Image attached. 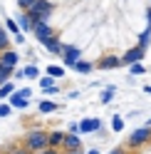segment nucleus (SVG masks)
Returning <instances> with one entry per match:
<instances>
[{
    "instance_id": "1",
    "label": "nucleus",
    "mask_w": 151,
    "mask_h": 154,
    "mask_svg": "<svg viewBox=\"0 0 151 154\" xmlns=\"http://www.w3.org/2000/svg\"><path fill=\"white\" fill-rule=\"evenodd\" d=\"M25 147L30 149L32 154L35 152H42V149H47L50 147V132H42V129H35V132H30L25 137Z\"/></svg>"
},
{
    "instance_id": "2",
    "label": "nucleus",
    "mask_w": 151,
    "mask_h": 154,
    "mask_svg": "<svg viewBox=\"0 0 151 154\" xmlns=\"http://www.w3.org/2000/svg\"><path fill=\"white\" fill-rule=\"evenodd\" d=\"M151 142V127H139L129 134V139H126V147L131 149H136V147H144V144Z\"/></svg>"
},
{
    "instance_id": "3",
    "label": "nucleus",
    "mask_w": 151,
    "mask_h": 154,
    "mask_svg": "<svg viewBox=\"0 0 151 154\" xmlns=\"http://www.w3.org/2000/svg\"><path fill=\"white\" fill-rule=\"evenodd\" d=\"M144 55H146V50H141V47H131V50H126L124 55H121V65H136V62H141L144 60Z\"/></svg>"
},
{
    "instance_id": "4",
    "label": "nucleus",
    "mask_w": 151,
    "mask_h": 154,
    "mask_svg": "<svg viewBox=\"0 0 151 154\" xmlns=\"http://www.w3.org/2000/svg\"><path fill=\"white\" fill-rule=\"evenodd\" d=\"M121 65V55H102L97 60V67L99 70H114V67Z\"/></svg>"
},
{
    "instance_id": "5",
    "label": "nucleus",
    "mask_w": 151,
    "mask_h": 154,
    "mask_svg": "<svg viewBox=\"0 0 151 154\" xmlns=\"http://www.w3.org/2000/svg\"><path fill=\"white\" fill-rule=\"evenodd\" d=\"M64 152H79L82 149V139H79V134H64Z\"/></svg>"
},
{
    "instance_id": "6",
    "label": "nucleus",
    "mask_w": 151,
    "mask_h": 154,
    "mask_svg": "<svg viewBox=\"0 0 151 154\" xmlns=\"http://www.w3.org/2000/svg\"><path fill=\"white\" fill-rule=\"evenodd\" d=\"M97 129H102V122L99 119H82L79 122V132H84V134H92Z\"/></svg>"
},
{
    "instance_id": "7",
    "label": "nucleus",
    "mask_w": 151,
    "mask_h": 154,
    "mask_svg": "<svg viewBox=\"0 0 151 154\" xmlns=\"http://www.w3.org/2000/svg\"><path fill=\"white\" fill-rule=\"evenodd\" d=\"M64 134H67V132H50V147L52 149H57V147L64 144Z\"/></svg>"
},
{
    "instance_id": "8",
    "label": "nucleus",
    "mask_w": 151,
    "mask_h": 154,
    "mask_svg": "<svg viewBox=\"0 0 151 154\" xmlns=\"http://www.w3.org/2000/svg\"><path fill=\"white\" fill-rule=\"evenodd\" d=\"M74 70L82 72V75H87V72H92V70H94V62H89V60H79L77 65H74Z\"/></svg>"
},
{
    "instance_id": "9",
    "label": "nucleus",
    "mask_w": 151,
    "mask_h": 154,
    "mask_svg": "<svg viewBox=\"0 0 151 154\" xmlns=\"http://www.w3.org/2000/svg\"><path fill=\"white\" fill-rule=\"evenodd\" d=\"M10 104H13V107H20V109H22V107H27V97H20V94L15 92V94H10Z\"/></svg>"
},
{
    "instance_id": "10",
    "label": "nucleus",
    "mask_w": 151,
    "mask_h": 154,
    "mask_svg": "<svg viewBox=\"0 0 151 154\" xmlns=\"http://www.w3.org/2000/svg\"><path fill=\"white\" fill-rule=\"evenodd\" d=\"M10 94H15V87H13V82H5V85H0V100L10 97Z\"/></svg>"
},
{
    "instance_id": "11",
    "label": "nucleus",
    "mask_w": 151,
    "mask_h": 154,
    "mask_svg": "<svg viewBox=\"0 0 151 154\" xmlns=\"http://www.w3.org/2000/svg\"><path fill=\"white\" fill-rule=\"evenodd\" d=\"M111 129H114V132H121V129H124V119H121L119 114H117V117H111Z\"/></svg>"
},
{
    "instance_id": "12",
    "label": "nucleus",
    "mask_w": 151,
    "mask_h": 154,
    "mask_svg": "<svg viewBox=\"0 0 151 154\" xmlns=\"http://www.w3.org/2000/svg\"><path fill=\"white\" fill-rule=\"evenodd\" d=\"M55 109H57V104H55V102H47V100H45V102H40V112H45V114H47V112H55Z\"/></svg>"
},
{
    "instance_id": "13",
    "label": "nucleus",
    "mask_w": 151,
    "mask_h": 154,
    "mask_svg": "<svg viewBox=\"0 0 151 154\" xmlns=\"http://www.w3.org/2000/svg\"><path fill=\"white\" fill-rule=\"evenodd\" d=\"M47 75H50V77H62L64 70H62V67H57V65H52V67H47Z\"/></svg>"
},
{
    "instance_id": "14",
    "label": "nucleus",
    "mask_w": 151,
    "mask_h": 154,
    "mask_svg": "<svg viewBox=\"0 0 151 154\" xmlns=\"http://www.w3.org/2000/svg\"><path fill=\"white\" fill-rule=\"evenodd\" d=\"M111 100H114V87H107L102 92V102H111Z\"/></svg>"
},
{
    "instance_id": "15",
    "label": "nucleus",
    "mask_w": 151,
    "mask_h": 154,
    "mask_svg": "<svg viewBox=\"0 0 151 154\" xmlns=\"http://www.w3.org/2000/svg\"><path fill=\"white\" fill-rule=\"evenodd\" d=\"M129 70H131V75H144V72H146V70H144V65H141V62H136V65H131Z\"/></svg>"
},
{
    "instance_id": "16",
    "label": "nucleus",
    "mask_w": 151,
    "mask_h": 154,
    "mask_svg": "<svg viewBox=\"0 0 151 154\" xmlns=\"http://www.w3.org/2000/svg\"><path fill=\"white\" fill-rule=\"evenodd\" d=\"M40 85H42L45 90H55V82H52V77H42V80H40Z\"/></svg>"
},
{
    "instance_id": "17",
    "label": "nucleus",
    "mask_w": 151,
    "mask_h": 154,
    "mask_svg": "<svg viewBox=\"0 0 151 154\" xmlns=\"http://www.w3.org/2000/svg\"><path fill=\"white\" fill-rule=\"evenodd\" d=\"M7 154H32V152L27 149V147H15V149H10Z\"/></svg>"
},
{
    "instance_id": "18",
    "label": "nucleus",
    "mask_w": 151,
    "mask_h": 154,
    "mask_svg": "<svg viewBox=\"0 0 151 154\" xmlns=\"http://www.w3.org/2000/svg\"><path fill=\"white\" fill-rule=\"evenodd\" d=\"M25 75H27V77H37L40 72H37V67H32V65H30V67H25Z\"/></svg>"
},
{
    "instance_id": "19",
    "label": "nucleus",
    "mask_w": 151,
    "mask_h": 154,
    "mask_svg": "<svg viewBox=\"0 0 151 154\" xmlns=\"http://www.w3.org/2000/svg\"><path fill=\"white\" fill-rule=\"evenodd\" d=\"M10 114V104H0V117H7Z\"/></svg>"
},
{
    "instance_id": "20",
    "label": "nucleus",
    "mask_w": 151,
    "mask_h": 154,
    "mask_svg": "<svg viewBox=\"0 0 151 154\" xmlns=\"http://www.w3.org/2000/svg\"><path fill=\"white\" fill-rule=\"evenodd\" d=\"M35 154H57V149H52V147H47V149H42V152H35Z\"/></svg>"
},
{
    "instance_id": "21",
    "label": "nucleus",
    "mask_w": 151,
    "mask_h": 154,
    "mask_svg": "<svg viewBox=\"0 0 151 154\" xmlns=\"http://www.w3.org/2000/svg\"><path fill=\"white\" fill-rule=\"evenodd\" d=\"M79 132V124H70V134H77Z\"/></svg>"
},
{
    "instance_id": "22",
    "label": "nucleus",
    "mask_w": 151,
    "mask_h": 154,
    "mask_svg": "<svg viewBox=\"0 0 151 154\" xmlns=\"http://www.w3.org/2000/svg\"><path fill=\"white\" fill-rule=\"evenodd\" d=\"M109 154H126V152H124V147H117V149H111Z\"/></svg>"
},
{
    "instance_id": "23",
    "label": "nucleus",
    "mask_w": 151,
    "mask_h": 154,
    "mask_svg": "<svg viewBox=\"0 0 151 154\" xmlns=\"http://www.w3.org/2000/svg\"><path fill=\"white\" fill-rule=\"evenodd\" d=\"M146 27L151 30V10H146Z\"/></svg>"
},
{
    "instance_id": "24",
    "label": "nucleus",
    "mask_w": 151,
    "mask_h": 154,
    "mask_svg": "<svg viewBox=\"0 0 151 154\" xmlns=\"http://www.w3.org/2000/svg\"><path fill=\"white\" fill-rule=\"evenodd\" d=\"M144 92H146V94H151V85H146V87H144Z\"/></svg>"
},
{
    "instance_id": "25",
    "label": "nucleus",
    "mask_w": 151,
    "mask_h": 154,
    "mask_svg": "<svg viewBox=\"0 0 151 154\" xmlns=\"http://www.w3.org/2000/svg\"><path fill=\"white\" fill-rule=\"evenodd\" d=\"M87 154H99V149H89V152H87Z\"/></svg>"
},
{
    "instance_id": "26",
    "label": "nucleus",
    "mask_w": 151,
    "mask_h": 154,
    "mask_svg": "<svg viewBox=\"0 0 151 154\" xmlns=\"http://www.w3.org/2000/svg\"><path fill=\"white\" fill-rule=\"evenodd\" d=\"M64 154H79V152H64Z\"/></svg>"
}]
</instances>
